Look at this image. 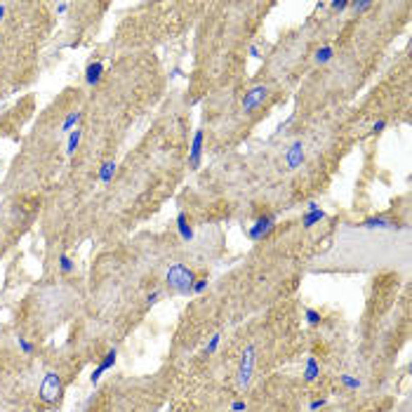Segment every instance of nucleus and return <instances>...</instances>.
Returning <instances> with one entry per match:
<instances>
[{"label": "nucleus", "instance_id": "nucleus-1", "mask_svg": "<svg viewBox=\"0 0 412 412\" xmlns=\"http://www.w3.org/2000/svg\"><path fill=\"white\" fill-rule=\"evenodd\" d=\"M193 280H196V273H193L186 264H182V262H174L165 273V285L167 288L172 290V292H177V295H184V297L191 295Z\"/></svg>", "mask_w": 412, "mask_h": 412}, {"label": "nucleus", "instance_id": "nucleus-2", "mask_svg": "<svg viewBox=\"0 0 412 412\" xmlns=\"http://www.w3.org/2000/svg\"><path fill=\"white\" fill-rule=\"evenodd\" d=\"M254 363H257V351L252 344H247L243 356H240V365H238V387L247 389L254 375Z\"/></svg>", "mask_w": 412, "mask_h": 412}, {"label": "nucleus", "instance_id": "nucleus-3", "mask_svg": "<svg viewBox=\"0 0 412 412\" xmlns=\"http://www.w3.org/2000/svg\"><path fill=\"white\" fill-rule=\"evenodd\" d=\"M62 394V377L57 372H45L43 381H40V400L43 403H55Z\"/></svg>", "mask_w": 412, "mask_h": 412}, {"label": "nucleus", "instance_id": "nucleus-4", "mask_svg": "<svg viewBox=\"0 0 412 412\" xmlns=\"http://www.w3.org/2000/svg\"><path fill=\"white\" fill-rule=\"evenodd\" d=\"M276 222H278V217L276 215H264V217H259L257 222L250 226V231H247V236H250V240H264L266 236L273 234V228H276Z\"/></svg>", "mask_w": 412, "mask_h": 412}, {"label": "nucleus", "instance_id": "nucleus-5", "mask_svg": "<svg viewBox=\"0 0 412 412\" xmlns=\"http://www.w3.org/2000/svg\"><path fill=\"white\" fill-rule=\"evenodd\" d=\"M269 97V87L266 85H257V87H252V90H247L245 92V97H243V111L245 113H252V111H257L259 106L264 104V99Z\"/></svg>", "mask_w": 412, "mask_h": 412}, {"label": "nucleus", "instance_id": "nucleus-6", "mask_svg": "<svg viewBox=\"0 0 412 412\" xmlns=\"http://www.w3.org/2000/svg\"><path fill=\"white\" fill-rule=\"evenodd\" d=\"M304 158H306L304 144H301L299 139H297V142L290 144L288 151H285V156H283V160H285V170H297V167H301Z\"/></svg>", "mask_w": 412, "mask_h": 412}, {"label": "nucleus", "instance_id": "nucleus-7", "mask_svg": "<svg viewBox=\"0 0 412 412\" xmlns=\"http://www.w3.org/2000/svg\"><path fill=\"white\" fill-rule=\"evenodd\" d=\"M203 144H205V132L196 130V135L191 139V148H189V167L198 170L200 167V158H203Z\"/></svg>", "mask_w": 412, "mask_h": 412}, {"label": "nucleus", "instance_id": "nucleus-8", "mask_svg": "<svg viewBox=\"0 0 412 412\" xmlns=\"http://www.w3.org/2000/svg\"><path fill=\"white\" fill-rule=\"evenodd\" d=\"M323 219H325V212L320 210V205L314 203V200H311V203H306V212L301 215V226H304V228H314L316 224H320Z\"/></svg>", "mask_w": 412, "mask_h": 412}, {"label": "nucleus", "instance_id": "nucleus-9", "mask_svg": "<svg viewBox=\"0 0 412 412\" xmlns=\"http://www.w3.org/2000/svg\"><path fill=\"white\" fill-rule=\"evenodd\" d=\"M116 358H118V351L116 349L106 351V356L101 358V363H99L97 368H94V372L90 375V384H92V387H94V384H99V379H101V375H104L106 370H111L113 365H116Z\"/></svg>", "mask_w": 412, "mask_h": 412}, {"label": "nucleus", "instance_id": "nucleus-10", "mask_svg": "<svg viewBox=\"0 0 412 412\" xmlns=\"http://www.w3.org/2000/svg\"><path fill=\"white\" fill-rule=\"evenodd\" d=\"M101 75H104V64H101V62H90V64L85 66V83H87L90 87L99 85Z\"/></svg>", "mask_w": 412, "mask_h": 412}, {"label": "nucleus", "instance_id": "nucleus-11", "mask_svg": "<svg viewBox=\"0 0 412 412\" xmlns=\"http://www.w3.org/2000/svg\"><path fill=\"white\" fill-rule=\"evenodd\" d=\"M360 226L363 228H400V224H396L394 219H387V217H370Z\"/></svg>", "mask_w": 412, "mask_h": 412}, {"label": "nucleus", "instance_id": "nucleus-12", "mask_svg": "<svg viewBox=\"0 0 412 412\" xmlns=\"http://www.w3.org/2000/svg\"><path fill=\"white\" fill-rule=\"evenodd\" d=\"M177 234H179V238L182 240H193V228H191V224H189V219H186V212H179L177 215Z\"/></svg>", "mask_w": 412, "mask_h": 412}, {"label": "nucleus", "instance_id": "nucleus-13", "mask_svg": "<svg viewBox=\"0 0 412 412\" xmlns=\"http://www.w3.org/2000/svg\"><path fill=\"white\" fill-rule=\"evenodd\" d=\"M320 375V365L314 356L306 358V365H304V381H316Z\"/></svg>", "mask_w": 412, "mask_h": 412}, {"label": "nucleus", "instance_id": "nucleus-14", "mask_svg": "<svg viewBox=\"0 0 412 412\" xmlns=\"http://www.w3.org/2000/svg\"><path fill=\"white\" fill-rule=\"evenodd\" d=\"M116 163H113V160H106V163H104V165H101V167H99V174H97V179H99V182H101V184H109V182H111V179L113 177H116Z\"/></svg>", "mask_w": 412, "mask_h": 412}, {"label": "nucleus", "instance_id": "nucleus-15", "mask_svg": "<svg viewBox=\"0 0 412 412\" xmlns=\"http://www.w3.org/2000/svg\"><path fill=\"white\" fill-rule=\"evenodd\" d=\"M80 118H83V113L80 111H68L66 118H64V123H62V132H73V130L78 127Z\"/></svg>", "mask_w": 412, "mask_h": 412}, {"label": "nucleus", "instance_id": "nucleus-16", "mask_svg": "<svg viewBox=\"0 0 412 412\" xmlns=\"http://www.w3.org/2000/svg\"><path fill=\"white\" fill-rule=\"evenodd\" d=\"M316 64H320V66H325V64H330L334 59V49L330 47V45H325V47H318L316 49Z\"/></svg>", "mask_w": 412, "mask_h": 412}, {"label": "nucleus", "instance_id": "nucleus-17", "mask_svg": "<svg viewBox=\"0 0 412 412\" xmlns=\"http://www.w3.org/2000/svg\"><path fill=\"white\" fill-rule=\"evenodd\" d=\"M80 137H83V130L75 127L73 132H68V142H66V156H73L75 148H78L80 144Z\"/></svg>", "mask_w": 412, "mask_h": 412}, {"label": "nucleus", "instance_id": "nucleus-18", "mask_svg": "<svg viewBox=\"0 0 412 412\" xmlns=\"http://www.w3.org/2000/svg\"><path fill=\"white\" fill-rule=\"evenodd\" d=\"M339 381H342V387L346 391H358L360 389V379H356V377H351V375H339Z\"/></svg>", "mask_w": 412, "mask_h": 412}, {"label": "nucleus", "instance_id": "nucleus-19", "mask_svg": "<svg viewBox=\"0 0 412 412\" xmlns=\"http://www.w3.org/2000/svg\"><path fill=\"white\" fill-rule=\"evenodd\" d=\"M208 285H210L208 276L196 278V280H193V288H191V295H203L205 290H208Z\"/></svg>", "mask_w": 412, "mask_h": 412}, {"label": "nucleus", "instance_id": "nucleus-20", "mask_svg": "<svg viewBox=\"0 0 412 412\" xmlns=\"http://www.w3.org/2000/svg\"><path fill=\"white\" fill-rule=\"evenodd\" d=\"M219 342H222V334H219V332L212 334V337H210V342L205 344V356H212V353L219 349Z\"/></svg>", "mask_w": 412, "mask_h": 412}, {"label": "nucleus", "instance_id": "nucleus-21", "mask_svg": "<svg viewBox=\"0 0 412 412\" xmlns=\"http://www.w3.org/2000/svg\"><path fill=\"white\" fill-rule=\"evenodd\" d=\"M59 269H62V273H73V262H71V257L68 254H59Z\"/></svg>", "mask_w": 412, "mask_h": 412}, {"label": "nucleus", "instance_id": "nucleus-22", "mask_svg": "<svg viewBox=\"0 0 412 412\" xmlns=\"http://www.w3.org/2000/svg\"><path fill=\"white\" fill-rule=\"evenodd\" d=\"M304 316H306V323L308 325H320V314L316 308H304Z\"/></svg>", "mask_w": 412, "mask_h": 412}, {"label": "nucleus", "instance_id": "nucleus-23", "mask_svg": "<svg viewBox=\"0 0 412 412\" xmlns=\"http://www.w3.org/2000/svg\"><path fill=\"white\" fill-rule=\"evenodd\" d=\"M17 344H19V349L24 351L26 356H31V353H33V344L26 337H17Z\"/></svg>", "mask_w": 412, "mask_h": 412}, {"label": "nucleus", "instance_id": "nucleus-24", "mask_svg": "<svg viewBox=\"0 0 412 412\" xmlns=\"http://www.w3.org/2000/svg\"><path fill=\"white\" fill-rule=\"evenodd\" d=\"M349 7H353L356 12H368L370 7H372V3H370V0H356V3H351Z\"/></svg>", "mask_w": 412, "mask_h": 412}, {"label": "nucleus", "instance_id": "nucleus-25", "mask_svg": "<svg viewBox=\"0 0 412 412\" xmlns=\"http://www.w3.org/2000/svg\"><path fill=\"white\" fill-rule=\"evenodd\" d=\"M325 405H327V398H316V400L308 403V410L316 412V410H320V407H325Z\"/></svg>", "mask_w": 412, "mask_h": 412}, {"label": "nucleus", "instance_id": "nucleus-26", "mask_svg": "<svg viewBox=\"0 0 412 412\" xmlns=\"http://www.w3.org/2000/svg\"><path fill=\"white\" fill-rule=\"evenodd\" d=\"M349 5H351L349 0H332V3H330V7H332V10H337V12H344Z\"/></svg>", "mask_w": 412, "mask_h": 412}, {"label": "nucleus", "instance_id": "nucleus-27", "mask_svg": "<svg viewBox=\"0 0 412 412\" xmlns=\"http://www.w3.org/2000/svg\"><path fill=\"white\" fill-rule=\"evenodd\" d=\"M160 295H163V292H160V290H153V292H148V297H146V306H148V308L153 306L156 301L160 299Z\"/></svg>", "mask_w": 412, "mask_h": 412}, {"label": "nucleus", "instance_id": "nucleus-28", "mask_svg": "<svg viewBox=\"0 0 412 412\" xmlns=\"http://www.w3.org/2000/svg\"><path fill=\"white\" fill-rule=\"evenodd\" d=\"M384 127H387V120H384V118H379V120L372 125V130H370V132H372V135H379V132H384Z\"/></svg>", "mask_w": 412, "mask_h": 412}, {"label": "nucleus", "instance_id": "nucleus-29", "mask_svg": "<svg viewBox=\"0 0 412 412\" xmlns=\"http://www.w3.org/2000/svg\"><path fill=\"white\" fill-rule=\"evenodd\" d=\"M245 407H247L245 400H234L231 403V412H245Z\"/></svg>", "mask_w": 412, "mask_h": 412}, {"label": "nucleus", "instance_id": "nucleus-30", "mask_svg": "<svg viewBox=\"0 0 412 412\" xmlns=\"http://www.w3.org/2000/svg\"><path fill=\"white\" fill-rule=\"evenodd\" d=\"M66 10H68V3H59V5H57V12L59 14H64Z\"/></svg>", "mask_w": 412, "mask_h": 412}, {"label": "nucleus", "instance_id": "nucleus-31", "mask_svg": "<svg viewBox=\"0 0 412 412\" xmlns=\"http://www.w3.org/2000/svg\"><path fill=\"white\" fill-rule=\"evenodd\" d=\"M250 55H252L254 59H257V57H259V49H257V45H250Z\"/></svg>", "mask_w": 412, "mask_h": 412}, {"label": "nucleus", "instance_id": "nucleus-32", "mask_svg": "<svg viewBox=\"0 0 412 412\" xmlns=\"http://www.w3.org/2000/svg\"><path fill=\"white\" fill-rule=\"evenodd\" d=\"M3 19H5V5H0V24H3Z\"/></svg>", "mask_w": 412, "mask_h": 412}]
</instances>
